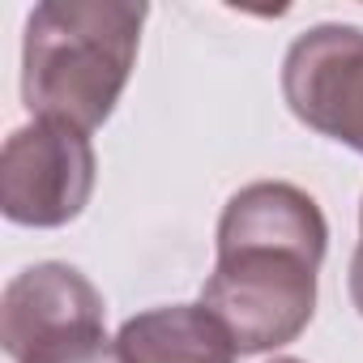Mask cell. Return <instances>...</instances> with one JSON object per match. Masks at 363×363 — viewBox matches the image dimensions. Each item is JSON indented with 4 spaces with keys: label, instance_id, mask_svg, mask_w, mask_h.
I'll return each instance as SVG.
<instances>
[{
    "label": "cell",
    "instance_id": "obj_9",
    "mask_svg": "<svg viewBox=\"0 0 363 363\" xmlns=\"http://www.w3.org/2000/svg\"><path fill=\"white\" fill-rule=\"evenodd\" d=\"M269 363H303V359H291V354H282V359H269Z\"/></svg>",
    "mask_w": 363,
    "mask_h": 363
},
{
    "label": "cell",
    "instance_id": "obj_5",
    "mask_svg": "<svg viewBox=\"0 0 363 363\" xmlns=\"http://www.w3.org/2000/svg\"><path fill=\"white\" fill-rule=\"evenodd\" d=\"M77 329H103V295L94 282L60 261L22 269L0 299V342L22 363L35 346L56 342Z\"/></svg>",
    "mask_w": 363,
    "mask_h": 363
},
{
    "label": "cell",
    "instance_id": "obj_6",
    "mask_svg": "<svg viewBox=\"0 0 363 363\" xmlns=\"http://www.w3.org/2000/svg\"><path fill=\"white\" fill-rule=\"evenodd\" d=\"M128 363H235V342L206 303L150 308L120 329Z\"/></svg>",
    "mask_w": 363,
    "mask_h": 363
},
{
    "label": "cell",
    "instance_id": "obj_7",
    "mask_svg": "<svg viewBox=\"0 0 363 363\" xmlns=\"http://www.w3.org/2000/svg\"><path fill=\"white\" fill-rule=\"evenodd\" d=\"M22 363H128V359L120 342H111L103 329H77V333L35 346Z\"/></svg>",
    "mask_w": 363,
    "mask_h": 363
},
{
    "label": "cell",
    "instance_id": "obj_3",
    "mask_svg": "<svg viewBox=\"0 0 363 363\" xmlns=\"http://www.w3.org/2000/svg\"><path fill=\"white\" fill-rule=\"evenodd\" d=\"M94 193L90 133L60 120H30L0 154V210L18 227H65Z\"/></svg>",
    "mask_w": 363,
    "mask_h": 363
},
{
    "label": "cell",
    "instance_id": "obj_8",
    "mask_svg": "<svg viewBox=\"0 0 363 363\" xmlns=\"http://www.w3.org/2000/svg\"><path fill=\"white\" fill-rule=\"evenodd\" d=\"M350 303L363 316V210H359V248H354V261H350Z\"/></svg>",
    "mask_w": 363,
    "mask_h": 363
},
{
    "label": "cell",
    "instance_id": "obj_1",
    "mask_svg": "<svg viewBox=\"0 0 363 363\" xmlns=\"http://www.w3.org/2000/svg\"><path fill=\"white\" fill-rule=\"evenodd\" d=\"M320 206L282 179L240 189L218 223V265L201 303L223 320L240 354L295 342L316 312V269L325 261Z\"/></svg>",
    "mask_w": 363,
    "mask_h": 363
},
{
    "label": "cell",
    "instance_id": "obj_4",
    "mask_svg": "<svg viewBox=\"0 0 363 363\" xmlns=\"http://www.w3.org/2000/svg\"><path fill=\"white\" fill-rule=\"evenodd\" d=\"M282 94L308 128L363 154V30L316 26L299 35L282 65Z\"/></svg>",
    "mask_w": 363,
    "mask_h": 363
},
{
    "label": "cell",
    "instance_id": "obj_2",
    "mask_svg": "<svg viewBox=\"0 0 363 363\" xmlns=\"http://www.w3.org/2000/svg\"><path fill=\"white\" fill-rule=\"evenodd\" d=\"M145 5L52 0L26 22L22 99L35 120L94 133L120 103L137 65Z\"/></svg>",
    "mask_w": 363,
    "mask_h": 363
}]
</instances>
